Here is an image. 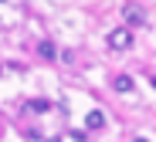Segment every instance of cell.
Returning <instances> with one entry per match:
<instances>
[{
    "mask_svg": "<svg viewBox=\"0 0 156 142\" xmlns=\"http://www.w3.org/2000/svg\"><path fill=\"white\" fill-rule=\"evenodd\" d=\"M133 142H149V139H143V135H139V139H133Z\"/></svg>",
    "mask_w": 156,
    "mask_h": 142,
    "instance_id": "ba28073f",
    "label": "cell"
},
{
    "mask_svg": "<svg viewBox=\"0 0 156 142\" xmlns=\"http://www.w3.org/2000/svg\"><path fill=\"white\" fill-rule=\"evenodd\" d=\"M85 125L92 129V132H98V129H105V112H88V115H85Z\"/></svg>",
    "mask_w": 156,
    "mask_h": 142,
    "instance_id": "3957f363",
    "label": "cell"
},
{
    "mask_svg": "<svg viewBox=\"0 0 156 142\" xmlns=\"http://www.w3.org/2000/svg\"><path fill=\"white\" fill-rule=\"evenodd\" d=\"M27 108H31V112H48V108H51V102H44V98H34V102H27Z\"/></svg>",
    "mask_w": 156,
    "mask_h": 142,
    "instance_id": "8992f818",
    "label": "cell"
},
{
    "mask_svg": "<svg viewBox=\"0 0 156 142\" xmlns=\"http://www.w3.org/2000/svg\"><path fill=\"white\" fill-rule=\"evenodd\" d=\"M48 142H61V139H48Z\"/></svg>",
    "mask_w": 156,
    "mask_h": 142,
    "instance_id": "30bf717a",
    "label": "cell"
},
{
    "mask_svg": "<svg viewBox=\"0 0 156 142\" xmlns=\"http://www.w3.org/2000/svg\"><path fill=\"white\" fill-rule=\"evenodd\" d=\"M112 88H115L119 95H126V92H133V88H136V81L129 78V74H119V78L112 81Z\"/></svg>",
    "mask_w": 156,
    "mask_h": 142,
    "instance_id": "277c9868",
    "label": "cell"
},
{
    "mask_svg": "<svg viewBox=\"0 0 156 142\" xmlns=\"http://www.w3.org/2000/svg\"><path fill=\"white\" fill-rule=\"evenodd\" d=\"M153 88H156V74H153Z\"/></svg>",
    "mask_w": 156,
    "mask_h": 142,
    "instance_id": "9c48e42d",
    "label": "cell"
},
{
    "mask_svg": "<svg viewBox=\"0 0 156 142\" xmlns=\"http://www.w3.org/2000/svg\"><path fill=\"white\" fill-rule=\"evenodd\" d=\"M133 31H129V27H115V31H109V47L112 51H129L133 47Z\"/></svg>",
    "mask_w": 156,
    "mask_h": 142,
    "instance_id": "6da1fadb",
    "label": "cell"
},
{
    "mask_svg": "<svg viewBox=\"0 0 156 142\" xmlns=\"http://www.w3.org/2000/svg\"><path fill=\"white\" fill-rule=\"evenodd\" d=\"M71 139H75V142H88V135H85L82 129H75V132H71Z\"/></svg>",
    "mask_w": 156,
    "mask_h": 142,
    "instance_id": "52a82bcc",
    "label": "cell"
},
{
    "mask_svg": "<svg viewBox=\"0 0 156 142\" xmlns=\"http://www.w3.org/2000/svg\"><path fill=\"white\" fill-rule=\"evenodd\" d=\"M37 54H41L44 61H55L58 51H55V44H51V41H41V44H37Z\"/></svg>",
    "mask_w": 156,
    "mask_h": 142,
    "instance_id": "5b68a950",
    "label": "cell"
},
{
    "mask_svg": "<svg viewBox=\"0 0 156 142\" xmlns=\"http://www.w3.org/2000/svg\"><path fill=\"white\" fill-rule=\"evenodd\" d=\"M122 17H126L129 27H143V24H146V14H143L136 4H126V7H122Z\"/></svg>",
    "mask_w": 156,
    "mask_h": 142,
    "instance_id": "7a4b0ae2",
    "label": "cell"
}]
</instances>
